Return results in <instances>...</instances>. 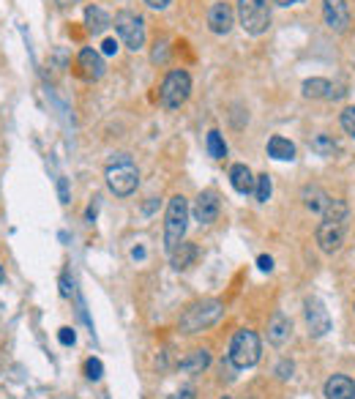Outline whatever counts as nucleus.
Returning a JSON list of instances; mask_svg holds the SVG:
<instances>
[{
	"label": "nucleus",
	"instance_id": "obj_39",
	"mask_svg": "<svg viewBox=\"0 0 355 399\" xmlns=\"http://www.w3.org/2000/svg\"><path fill=\"white\" fill-rule=\"evenodd\" d=\"M273 3H276V5H284V8H287V5H298V3H304V0H273Z\"/></svg>",
	"mask_w": 355,
	"mask_h": 399
},
{
	"label": "nucleus",
	"instance_id": "obj_7",
	"mask_svg": "<svg viewBox=\"0 0 355 399\" xmlns=\"http://www.w3.org/2000/svg\"><path fill=\"white\" fill-rule=\"evenodd\" d=\"M115 33L121 36V41L129 47V49H143L145 47V22L140 14L134 11H121L115 14Z\"/></svg>",
	"mask_w": 355,
	"mask_h": 399
},
{
	"label": "nucleus",
	"instance_id": "obj_8",
	"mask_svg": "<svg viewBox=\"0 0 355 399\" xmlns=\"http://www.w3.org/2000/svg\"><path fill=\"white\" fill-rule=\"evenodd\" d=\"M304 312H306V326H309V334L312 337H326L331 331V315L326 309V304L320 298H306L304 304Z\"/></svg>",
	"mask_w": 355,
	"mask_h": 399
},
{
	"label": "nucleus",
	"instance_id": "obj_37",
	"mask_svg": "<svg viewBox=\"0 0 355 399\" xmlns=\"http://www.w3.org/2000/svg\"><path fill=\"white\" fill-rule=\"evenodd\" d=\"M145 254H148L145 246H134V249H132V260H145Z\"/></svg>",
	"mask_w": 355,
	"mask_h": 399
},
{
	"label": "nucleus",
	"instance_id": "obj_23",
	"mask_svg": "<svg viewBox=\"0 0 355 399\" xmlns=\"http://www.w3.org/2000/svg\"><path fill=\"white\" fill-rule=\"evenodd\" d=\"M205 148H208V156H213V159H224L227 156V143H224V137H221V132H208V137H205Z\"/></svg>",
	"mask_w": 355,
	"mask_h": 399
},
{
	"label": "nucleus",
	"instance_id": "obj_18",
	"mask_svg": "<svg viewBox=\"0 0 355 399\" xmlns=\"http://www.w3.org/2000/svg\"><path fill=\"white\" fill-rule=\"evenodd\" d=\"M208 367H210V353H208V350H191L186 359L178 361V370H180L183 375H199V372H205Z\"/></svg>",
	"mask_w": 355,
	"mask_h": 399
},
{
	"label": "nucleus",
	"instance_id": "obj_31",
	"mask_svg": "<svg viewBox=\"0 0 355 399\" xmlns=\"http://www.w3.org/2000/svg\"><path fill=\"white\" fill-rule=\"evenodd\" d=\"M71 290H74V287H71V279H69V274H63V276H60V295H63V298H69V295H71Z\"/></svg>",
	"mask_w": 355,
	"mask_h": 399
},
{
	"label": "nucleus",
	"instance_id": "obj_28",
	"mask_svg": "<svg viewBox=\"0 0 355 399\" xmlns=\"http://www.w3.org/2000/svg\"><path fill=\"white\" fill-rule=\"evenodd\" d=\"M342 129L355 140V107H347V110L342 112Z\"/></svg>",
	"mask_w": 355,
	"mask_h": 399
},
{
	"label": "nucleus",
	"instance_id": "obj_19",
	"mask_svg": "<svg viewBox=\"0 0 355 399\" xmlns=\"http://www.w3.org/2000/svg\"><path fill=\"white\" fill-rule=\"evenodd\" d=\"M85 25H88V33L101 36L110 27V14L104 8H99V5H88L85 8Z\"/></svg>",
	"mask_w": 355,
	"mask_h": 399
},
{
	"label": "nucleus",
	"instance_id": "obj_34",
	"mask_svg": "<svg viewBox=\"0 0 355 399\" xmlns=\"http://www.w3.org/2000/svg\"><path fill=\"white\" fill-rule=\"evenodd\" d=\"M101 52H104V55H115V52H118V41H115V38H107V41L101 44Z\"/></svg>",
	"mask_w": 355,
	"mask_h": 399
},
{
	"label": "nucleus",
	"instance_id": "obj_41",
	"mask_svg": "<svg viewBox=\"0 0 355 399\" xmlns=\"http://www.w3.org/2000/svg\"><path fill=\"white\" fill-rule=\"evenodd\" d=\"M221 399H232V397H221Z\"/></svg>",
	"mask_w": 355,
	"mask_h": 399
},
{
	"label": "nucleus",
	"instance_id": "obj_27",
	"mask_svg": "<svg viewBox=\"0 0 355 399\" xmlns=\"http://www.w3.org/2000/svg\"><path fill=\"white\" fill-rule=\"evenodd\" d=\"M85 375H88V380H101V375H104L101 361L99 359H88L85 361Z\"/></svg>",
	"mask_w": 355,
	"mask_h": 399
},
{
	"label": "nucleus",
	"instance_id": "obj_10",
	"mask_svg": "<svg viewBox=\"0 0 355 399\" xmlns=\"http://www.w3.org/2000/svg\"><path fill=\"white\" fill-rule=\"evenodd\" d=\"M323 16H326V25L336 33L347 30L350 25V8H347V0H323Z\"/></svg>",
	"mask_w": 355,
	"mask_h": 399
},
{
	"label": "nucleus",
	"instance_id": "obj_32",
	"mask_svg": "<svg viewBox=\"0 0 355 399\" xmlns=\"http://www.w3.org/2000/svg\"><path fill=\"white\" fill-rule=\"evenodd\" d=\"M257 268H260V271H271V268H273V257L260 254V257H257Z\"/></svg>",
	"mask_w": 355,
	"mask_h": 399
},
{
	"label": "nucleus",
	"instance_id": "obj_16",
	"mask_svg": "<svg viewBox=\"0 0 355 399\" xmlns=\"http://www.w3.org/2000/svg\"><path fill=\"white\" fill-rule=\"evenodd\" d=\"M326 399H355V383L347 375H331L326 380Z\"/></svg>",
	"mask_w": 355,
	"mask_h": 399
},
{
	"label": "nucleus",
	"instance_id": "obj_42",
	"mask_svg": "<svg viewBox=\"0 0 355 399\" xmlns=\"http://www.w3.org/2000/svg\"><path fill=\"white\" fill-rule=\"evenodd\" d=\"M104 399H107V397H104Z\"/></svg>",
	"mask_w": 355,
	"mask_h": 399
},
{
	"label": "nucleus",
	"instance_id": "obj_17",
	"mask_svg": "<svg viewBox=\"0 0 355 399\" xmlns=\"http://www.w3.org/2000/svg\"><path fill=\"white\" fill-rule=\"evenodd\" d=\"M254 176H252V170L246 167V165H232L230 167V184H232V189L238 192V195H252L254 192Z\"/></svg>",
	"mask_w": 355,
	"mask_h": 399
},
{
	"label": "nucleus",
	"instance_id": "obj_6",
	"mask_svg": "<svg viewBox=\"0 0 355 399\" xmlns=\"http://www.w3.org/2000/svg\"><path fill=\"white\" fill-rule=\"evenodd\" d=\"M191 96V77L188 71L183 69H173L167 71L164 82H162V90H159V99H162V107L164 110H178L188 101Z\"/></svg>",
	"mask_w": 355,
	"mask_h": 399
},
{
	"label": "nucleus",
	"instance_id": "obj_21",
	"mask_svg": "<svg viewBox=\"0 0 355 399\" xmlns=\"http://www.w3.org/2000/svg\"><path fill=\"white\" fill-rule=\"evenodd\" d=\"M194 260H197V246H194V243H188V241L178 243L175 249L170 252V263H173V268H175V271H186Z\"/></svg>",
	"mask_w": 355,
	"mask_h": 399
},
{
	"label": "nucleus",
	"instance_id": "obj_22",
	"mask_svg": "<svg viewBox=\"0 0 355 399\" xmlns=\"http://www.w3.org/2000/svg\"><path fill=\"white\" fill-rule=\"evenodd\" d=\"M304 202H306V208L312 210V213H326V208H328V202H331V197L323 192V189H317V186H312V189H306L304 192Z\"/></svg>",
	"mask_w": 355,
	"mask_h": 399
},
{
	"label": "nucleus",
	"instance_id": "obj_2",
	"mask_svg": "<svg viewBox=\"0 0 355 399\" xmlns=\"http://www.w3.org/2000/svg\"><path fill=\"white\" fill-rule=\"evenodd\" d=\"M221 315H224V304L221 301H216V298L199 301V304H194V306H188L183 312L178 328H180V334H199V331L216 326L221 320Z\"/></svg>",
	"mask_w": 355,
	"mask_h": 399
},
{
	"label": "nucleus",
	"instance_id": "obj_29",
	"mask_svg": "<svg viewBox=\"0 0 355 399\" xmlns=\"http://www.w3.org/2000/svg\"><path fill=\"white\" fill-rule=\"evenodd\" d=\"M293 372H295L293 361H279V367H276V378H279V380H290Z\"/></svg>",
	"mask_w": 355,
	"mask_h": 399
},
{
	"label": "nucleus",
	"instance_id": "obj_14",
	"mask_svg": "<svg viewBox=\"0 0 355 399\" xmlns=\"http://www.w3.org/2000/svg\"><path fill=\"white\" fill-rule=\"evenodd\" d=\"M79 69H82V77L85 80H101L104 77V58H101V52H96L93 47H85L82 52H79Z\"/></svg>",
	"mask_w": 355,
	"mask_h": 399
},
{
	"label": "nucleus",
	"instance_id": "obj_38",
	"mask_svg": "<svg viewBox=\"0 0 355 399\" xmlns=\"http://www.w3.org/2000/svg\"><path fill=\"white\" fill-rule=\"evenodd\" d=\"M173 399H194V389H183L180 394H175Z\"/></svg>",
	"mask_w": 355,
	"mask_h": 399
},
{
	"label": "nucleus",
	"instance_id": "obj_1",
	"mask_svg": "<svg viewBox=\"0 0 355 399\" xmlns=\"http://www.w3.org/2000/svg\"><path fill=\"white\" fill-rule=\"evenodd\" d=\"M104 178H107L110 192L118 197H129L140 186V170L129 154H115L104 170Z\"/></svg>",
	"mask_w": 355,
	"mask_h": 399
},
{
	"label": "nucleus",
	"instance_id": "obj_25",
	"mask_svg": "<svg viewBox=\"0 0 355 399\" xmlns=\"http://www.w3.org/2000/svg\"><path fill=\"white\" fill-rule=\"evenodd\" d=\"M323 219H326V221H347V205H345L342 200L331 197L326 213H323Z\"/></svg>",
	"mask_w": 355,
	"mask_h": 399
},
{
	"label": "nucleus",
	"instance_id": "obj_24",
	"mask_svg": "<svg viewBox=\"0 0 355 399\" xmlns=\"http://www.w3.org/2000/svg\"><path fill=\"white\" fill-rule=\"evenodd\" d=\"M312 151L317 156H334L336 154V140L331 134H317V137H312Z\"/></svg>",
	"mask_w": 355,
	"mask_h": 399
},
{
	"label": "nucleus",
	"instance_id": "obj_11",
	"mask_svg": "<svg viewBox=\"0 0 355 399\" xmlns=\"http://www.w3.org/2000/svg\"><path fill=\"white\" fill-rule=\"evenodd\" d=\"M191 213H194V221H199V224L216 221V216H219V197H216V192H210V189L199 192V197L194 200Z\"/></svg>",
	"mask_w": 355,
	"mask_h": 399
},
{
	"label": "nucleus",
	"instance_id": "obj_30",
	"mask_svg": "<svg viewBox=\"0 0 355 399\" xmlns=\"http://www.w3.org/2000/svg\"><path fill=\"white\" fill-rule=\"evenodd\" d=\"M58 339H60V345L71 348V345L77 342V334H74V328H60V331H58Z\"/></svg>",
	"mask_w": 355,
	"mask_h": 399
},
{
	"label": "nucleus",
	"instance_id": "obj_9",
	"mask_svg": "<svg viewBox=\"0 0 355 399\" xmlns=\"http://www.w3.org/2000/svg\"><path fill=\"white\" fill-rule=\"evenodd\" d=\"M345 232H347L345 221H326V219H323V224L317 227V243H320V249H323L326 254L339 252L342 243H345Z\"/></svg>",
	"mask_w": 355,
	"mask_h": 399
},
{
	"label": "nucleus",
	"instance_id": "obj_12",
	"mask_svg": "<svg viewBox=\"0 0 355 399\" xmlns=\"http://www.w3.org/2000/svg\"><path fill=\"white\" fill-rule=\"evenodd\" d=\"M232 19H235V14L227 3H213L210 11H208V27L216 36H227L232 30Z\"/></svg>",
	"mask_w": 355,
	"mask_h": 399
},
{
	"label": "nucleus",
	"instance_id": "obj_40",
	"mask_svg": "<svg viewBox=\"0 0 355 399\" xmlns=\"http://www.w3.org/2000/svg\"><path fill=\"white\" fill-rule=\"evenodd\" d=\"M5 282V274H3V265H0V285Z\"/></svg>",
	"mask_w": 355,
	"mask_h": 399
},
{
	"label": "nucleus",
	"instance_id": "obj_33",
	"mask_svg": "<svg viewBox=\"0 0 355 399\" xmlns=\"http://www.w3.org/2000/svg\"><path fill=\"white\" fill-rule=\"evenodd\" d=\"M58 195H60V202H63V205L69 202V184H66V178L58 181Z\"/></svg>",
	"mask_w": 355,
	"mask_h": 399
},
{
	"label": "nucleus",
	"instance_id": "obj_26",
	"mask_svg": "<svg viewBox=\"0 0 355 399\" xmlns=\"http://www.w3.org/2000/svg\"><path fill=\"white\" fill-rule=\"evenodd\" d=\"M271 192H273L271 178L268 176H257V181H254V197H257V202H268Z\"/></svg>",
	"mask_w": 355,
	"mask_h": 399
},
{
	"label": "nucleus",
	"instance_id": "obj_3",
	"mask_svg": "<svg viewBox=\"0 0 355 399\" xmlns=\"http://www.w3.org/2000/svg\"><path fill=\"white\" fill-rule=\"evenodd\" d=\"M260 353H262V345H260V337L249 328H241L232 342H230V353H227V361L235 367V370H249L260 361Z\"/></svg>",
	"mask_w": 355,
	"mask_h": 399
},
{
	"label": "nucleus",
	"instance_id": "obj_36",
	"mask_svg": "<svg viewBox=\"0 0 355 399\" xmlns=\"http://www.w3.org/2000/svg\"><path fill=\"white\" fill-rule=\"evenodd\" d=\"M145 3H148L151 8H156V11H162V8H167L173 0H145Z\"/></svg>",
	"mask_w": 355,
	"mask_h": 399
},
{
	"label": "nucleus",
	"instance_id": "obj_13",
	"mask_svg": "<svg viewBox=\"0 0 355 399\" xmlns=\"http://www.w3.org/2000/svg\"><path fill=\"white\" fill-rule=\"evenodd\" d=\"M347 90H342L339 85L323 80V77H312L304 82V96L306 99H342Z\"/></svg>",
	"mask_w": 355,
	"mask_h": 399
},
{
	"label": "nucleus",
	"instance_id": "obj_4",
	"mask_svg": "<svg viewBox=\"0 0 355 399\" xmlns=\"http://www.w3.org/2000/svg\"><path fill=\"white\" fill-rule=\"evenodd\" d=\"M188 227V202L183 195H175L167 205V216H164V249L173 252L178 243H183Z\"/></svg>",
	"mask_w": 355,
	"mask_h": 399
},
{
	"label": "nucleus",
	"instance_id": "obj_5",
	"mask_svg": "<svg viewBox=\"0 0 355 399\" xmlns=\"http://www.w3.org/2000/svg\"><path fill=\"white\" fill-rule=\"evenodd\" d=\"M238 22L249 36H262L271 27L268 0H238Z\"/></svg>",
	"mask_w": 355,
	"mask_h": 399
},
{
	"label": "nucleus",
	"instance_id": "obj_35",
	"mask_svg": "<svg viewBox=\"0 0 355 399\" xmlns=\"http://www.w3.org/2000/svg\"><path fill=\"white\" fill-rule=\"evenodd\" d=\"M164 47H167V44H156V49H154V60H156V63L167 58V52H164Z\"/></svg>",
	"mask_w": 355,
	"mask_h": 399
},
{
	"label": "nucleus",
	"instance_id": "obj_15",
	"mask_svg": "<svg viewBox=\"0 0 355 399\" xmlns=\"http://www.w3.org/2000/svg\"><path fill=\"white\" fill-rule=\"evenodd\" d=\"M290 334H293L290 317H287L284 312H276V315L271 317V323H268V342L276 345V348H282V345L290 339Z\"/></svg>",
	"mask_w": 355,
	"mask_h": 399
},
{
	"label": "nucleus",
	"instance_id": "obj_20",
	"mask_svg": "<svg viewBox=\"0 0 355 399\" xmlns=\"http://www.w3.org/2000/svg\"><path fill=\"white\" fill-rule=\"evenodd\" d=\"M268 156L276 159V162H293L295 159V145L287 140V137H271L268 140Z\"/></svg>",
	"mask_w": 355,
	"mask_h": 399
}]
</instances>
